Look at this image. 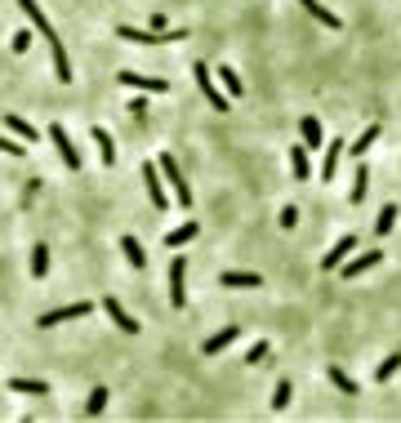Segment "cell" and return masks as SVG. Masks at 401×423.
Returning <instances> with one entry per match:
<instances>
[{"label":"cell","mask_w":401,"mask_h":423,"mask_svg":"<svg viewBox=\"0 0 401 423\" xmlns=\"http://www.w3.org/2000/svg\"><path fill=\"white\" fill-rule=\"evenodd\" d=\"M299 5H304V9H308V14H312V18L321 23V27H339V18H334V14L321 5V0H299Z\"/></svg>","instance_id":"484cf974"},{"label":"cell","mask_w":401,"mask_h":423,"mask_svg":"<svg viewBox=\"0 0 401 423\" xmlns=\"http://www.w3.org/2000/svg\"><path fill=\"white\" fill-rule=\"evenodd\" d=\"M90 134H94V143H98V161H103V165H116V147H112V134H107L103 125H90Z\"/></svg>","instance_id":"e0dca14e"},{"label":"cell","mask_w":401,"mask_h":423,"mask_svg":"<svg viewBox=\"0 0 401 423\" xmlns=\"http://www.w3.org/2000/svg\"><path fill=\"white\" fill-rule=\"evenodd\" d=\"M379 134H383V125H365V129L357 134V143L348 147V151H353V156H365V151H370V147L379 143Z\"/></svg>","instance_id":"44dd1931"},{"label":"cell","mask_w":401,"mask_h":423,"mask_svg":"<svg viewBox=\"0 0 401 423\" xmlns=\"http://www.w3.org/2000/svg\"><path fill=\"white\" fill-rule=\"evenodd\" d=\"M18 9L27 14V23L36 27V36H45V41H49V54H54V72H58V85H72V63H67V49H63V41H58V31L49 27V18L41 14V5H36V0H18Z\"/></svg>","instance_id":"6da1fadb"},{"label":"cell","mask_w":401,"mask_h":423,"mask_svg":"<svg viewBox=\"0 0 401 423\" xmlns=\"http://www.w3.org/2000/svg\"><path fill=\"white\" fill-rule=\"evenodd\" d=\"M31 277L36 281L49 277V245H31Z\"/></svg>","instance_id":"d4e9b609"},{"label":"cell","mask_w":401,"mask_h":423,"mask_svg":"<svg viewBox=\"0 0 401 423\" xmlns=\"http://www.w3.org/2000/svg\"><path fill=\"white\" fill-rule=\"evenodd\" d=\"M143 183H147V196H152L156 210L170 205V200H165V188H161V165H143Z\"/></svg>","instance_id":"8fae6325"},{"label":"cell","mask_w":401,"mask_h":423,"mask_svg":"<svg viewBox=\"0 0 401 423\" xmlns=\"http://www.w3.org/2000/svg\"><path fill=\"white\" fill-rule=\"evenodd\" d=\"M31 31H36V27H18V31L9 36V49H14V54H27V49H31Z\"/></svg>","instance_id":"4dcf8cb0"},{"label":"cell","mask_w":401,"mask_h":423,"mask_svg":"<svg viewBox=\"0 0 401 423\" xmlns=\"http://www.w3.org/2000/svg\"><path fill=\"white\" fill-rule=\"evenodd\" d=\"M192 80H196L200 98H205V103H210V112H228V94L219 90V85H214V72H210L205 63H196V67H192Z\"/></svg>","instance_id":"7a4b0ae2"},{"label":"cell","mask_w":401,"mask_h":423,"mask_svg":"<svg viewBox=\"0 0 401 423\" xmlns=\"http://www.w3.org/2000/svg\"><path fill=\"white\" fill-rule=\"evenodd\" d=\"M353 250H357V236H353V232H343L339 241L330 245V254H321V272H339V263H343Z\"/></svg>","instance_id":"8992f818"},{"label":"cell","mask_w":401,"mask_h":423,"mask_svg":"<svg viewBox=\"0 0 401 423\" xmlns=\"http://www.w3.org/2000/svg\"><path fill=\"white\" fill-rule=\"evenodd\" d=\"M277 223L286 227V232H290V227H299V210H294V205H286V210H281V218H277Z\"/></svg>","instance_id":"e575fe53"},{"label":"cell","mask_w":401,"mask_h":423,"mask_svg":"<svg viewBox=\"0 0 401 423\" xmlns=\"http://www.w3.org/2000/svg\"><path fill=\"white\" fill-rule=\"evenodd\" d=\"M90 312H94V303H67V308H54V312L41 316V330H54V326H63V321H80Z\"/></svg>","instance_id":"5b68a950"},{"label":"cell","mask_w":401,"mask_h":423,"mask_svg":"<svg viewBox=\"0 0 401 423\" xmlns=\"http://www.w3.org/2000/svg\"><path fill=\"white\" fill-rule=\"evenodd\" d=\"M299 129H304L308 151H312V147H326V129H321V121H316V116H304V121H299Z\"/></svg>","instance_id":"ac0fdd59"},{"label":"cell","mask_w":401,"mask_h":423,"mask_svg":"<svg viewBox=\"0 0 401 423\" xmlns=\"http://www.w3.org/2000/svg\"><path fill=\"white\" fill-rule=\"evenodd\" d=\"M214 76L223 80V94H228V98H241V94H245V85H241V76H237V67H219Z\"/></svg>","instance_id":"7402d4cb"},{"label":"cell","mask_w":401,"mask_h":423,"mask_svg":"<svg viewBox=\"0 0 401 423\" xmlns=\"http://www.w3.org/2000/svg\"><path fill=\"white\" fill-rule=\"evenodd\" d=\"M103 405H107V387H94L90 401H85V414H90V419H98V414H103Z\"/></svg>","instance_id":"1f68e13d"},{"label":"cell","mask_w":401,"mask_h":423,"mask_svg":"<svg viewBox=\"0 0 401 423\" xmlns=\"http://www.w3.org/2000/svg\"><path fill=\"white\" fill-rule=\"evenodd\" d=\"M326 375H330V383H334V387H339V392H343V397H357V379H353V375H343V365H330V370H326Z\"/></svg>","instance_id":"cb8c5ba5"},{"label":"cell","mask_w":401,"mask_h":423,"mask_svg":"<svg viewBox=\"0 0 401 423\" xmlns=\"http://www.w3.org/2000/svg\"><path fill=\"white\" fill-rule=\"evenodd\" d=\"M129 116H147V103H143V98H129Z\"/></svg>","instance_id":"8d00e7d4"},{"label":"cell","mask_w":401,"mask_h":423,"mask_svg":"<svg viewBox=\"0 0 401 423\" xmlns=\"http://www.w3.org/2000/svg\"><path fill=\"white\" fill-rule=\"evenodd\" d=\"M267 352H272V343H267V338H259V343L245 352V365H263V361H267Z\"/></svg>","instance_id":"836d02e7"},{"label":"cell","mask_w":401,"mask_h":423,"mask_svg":"<svg viewBox=\"0 0 401 423\" xmlns=\"http://www.w3.org/2000/svg\"><path fill=\"white\" fill-rule=\"evenodd\" d=\"M49 143H54V147H58V156H63V165H67V169H72V174H76V169H80V151L72 147V134H67V129H63L58 121H54V125H49Z\"/></svg>","instance_id":"277c9868"},{"label":"cell","mask_w":401,"mask_h":423,"mask_svg":"<svg viewBox=\"0 0 401 423\" xmlns=\"http://www.w3.org/2000/svg\"><path fill=\"white\" fill-rule=\"evenodd\" d=\"M241 338V326H228V330H219V334H210L205 343H200V352H205V357H219L223 348H232Z\"/></svg>","instance_id":"30bf717a"},{"label":"cell","mask_w":401,"mask_h":423,"mask_svg":"<svg viewBox=\"0 0 401 423\" xmlns=\"http://www.w3.org/2000/svg\"><path fill=\"white\" fill-rule=\"evenodd\" d=\"M219 285H223V290H259L263 277H259V272H223Z\"/></svg>","instance_id":"4fadbf2b"},{"label":"cell","mask_w":401,"mask_h":423,"mask_svg":"<svg viewBox=\"0 0 401 423\" xmlns=\"http://www.w3.org/2000/svg\"><path fill=\"white\" fill-rule=\"evenodd\" d=\"M397 214H401L397 205H383V210H379V218H375V236H388V232H392V223H397Z\"/></svg>","instance_id":"f546056e"},{"label":"cell","mask_w":401,"mask_h":423,"mask_svg":"<svg viewBox=\"0 0 401 423\" xmlns=\"http://www.w3.org/2000/svg\"><path fill=\"white\" fill-rule=\"evenodd\" d=\"M339 156H343V139H339V143H326V161H321V178H326V183L339 174Z\"/></svg>","instance_id":"ffe728a7"},{"label":"cell","mask_w":401,"mask_h":423,"mask_svg":"<svg viewBox=\"0 0 401 423\" xmlns=\"http://www.w3.org/2000/svg\"><path fill=\"white\" fill-rule=\"evenodd\" d=\"M9 392H23V397H45V392H49V383H45V379H23V375H18V379H9Z\"/></svg>","instance_id":"d6986e66"},{"label":"cell","mask_w":401,"mask_h":423,"mask_svg":"<svg viewBox=\"0 0 401 423\" xmlns=\"http://www.w3.org/2000/svg\"><path fill=\"white\" fill-rule=\"evenodd\" d=\"M116 80H121L125 90H139V94H165V90H170L161 76H139V72H121Z\"/></svg>","instance_id":"ba28073f"},{"label":"cell","mask_w":401,"mask_h":423,"mask_svg":"<svg viewBox=\"0 0 401 423\" xmlns=\"http://www.w3.org/2000/svg\"><path fill=\"white\" fill-rule=\"evenodd\" d=\"M290 174H294L299 183H308V178H312V161H308V143H304V147H290Z\"/></svg>","instance_id":"9a60e30c"},{"label":"cell","mask_w":401,"mask_h":423,"mask_svg":"<svg viewBox=\"0 0 401 423\" xmlns=\"http://www.w3.org/2000/svg\"><path fill=\"white\" fill-rule=\"evenodd\" d=\"M397 370H401V352H392V357H383V361H379V370H375V383H388V379L397 375Z\"/></svg>","instance_id":"f1b7e54d"},{"label":"cell","mask_w":401,"mask_h":423,"mask_svg":"<svg viewBox=\"0 0 401 423\" xmlns=\"http://www.w3.org/2000/svg\"><path fill=\"white\" fill-rule=\"evenodd\" d=\"M196 232H200V223H196V218H188V223H178L174 232H165V250H183V245H188Z\"/></svg>","instance_id":"5bb4252c"},{"label":"cell","mask_w":401,"mask_h":423,"mask_svg":"<svg viewBox=\"0 0 401 423\" xmlns=\"http://www.w3.org/2000/svg\"><path fill=\"white\" fill-rule=\"evenodd\" d=\"M365 183H370V169L357 165V174H353V192H348V200H353V205H361V200H365Z\"/></svg>","instance_id":"83f0119b"},{"label":"cell","mask_w":401,"mask_h":423,"mask_svg":"<svg viewBox=\"0 0 401 423\" xmlns=\"http://www.w3.org/2000/svg\"><path fill=\"white\" fill-rule=\"evenodd\" d=\"M0 151H5V156H23L27 147H23V143H14V139H0Z\"/></svg>","instance_id":"d590c367"},{"label":"cell","mask_w":401,"mask_h":423,"mask_svg":"<svg viewBox=\"0 0 401 423\" xmlns=\"http://www.w3.org/2000/svg\"><path fill=\"white\" fill-rule=\"evenodd\" d=\"M290 397H294L290 379H281V383H277V392H272V410H286V405H290Z\"/></svg>","instance_id":"d6a6232c"},{"label":"cell","mask_w":401,"mask_h":423,"mask_svg":"<svg viewBox=\"0 0 401 423\" xmlns=\"http://www.w3.org/2000/svg\"><path fill=\"white\" fill-rule=\"evenodd\" d=\"M188 303V263L174 259L170 263V308H183Z\"/></svg>","instance_id":"52a82bcc"},{"label":"cell","mask_w":401,"mask_h":423,"mask_svg":"<svg viewBox=\"0 0 401 423\" xmlns=\"http://www.w3.org/2000/svg\"><path fill=\"white\" fill-rule=\"evenodd\" d=\"M121 254L129 259V267H143L147 263V254H143V245L134 241V236H121Z\"/></svg>","instance_id":"4316f807"},{"label":"cell","mask_w":401,"mask_h":423,"mask_svg":"<svg viewBox=\"0 0 401 423\" xmlns=\"http://www.w3.org/2000/svg\"><path fill=\"white\" fill-rule=\"evenodd\" d=\"M156 165H161V174H165V183H170V188H174V200H178V205H192V188H188V178H183V169H178V161L170 156V151H165V156H161Z\"/></svg>","instance_id":"3957f363"},{"label":"cell","mask_w":401,"mask_h":423,"mask_svg":"<svg viewBox=\"0 0 401 423\" xmlns=\"http://www.w3.org/2000/svg\"><path fill=\"white\" fill-rule=\"evenodd\" d=\"M103 312L112 316V326H116V330H125V334H139V321H134V316H129V312H125L116 299H103Z\"/></svg>","instance_id":"7c38bea8"},{"label":"cell","mask_w":401,"mask_h":423,"mask_svg":"<svg viewBox=\"0 0 401 423\" xmlns=\"http://www.w3.org/2000/svg\"><path fill=\"white\" fill-rule=\"evenodd\" d=\"M383 259L379 250H370V254H357V259H343L339 263V272H343V281H353V277H361V272H370V267Z\"/></svg>","instance_id":"9c48e42d"},{"label":"cell","mask_w":401,"mask_h":423,"mask_svg":"<svg viewBox=\"0 0 401 423\" xmlns=\"http://www.w3.org/2000/svg\"><path fill=\"white\" fill-rule=\"evenodd\" d=\"M5 129H9V134H18L23 143H36V129H31V125L23 121L18 112H5Z\"/></svg>","instance_id":"603a6c76"},{"label":"cell","mask_w":401,"mask_h":423,"mask_svg":"<svg viewBox=\"0 0 401 423\" xmlns=\"http://www.w3.org/2000/svg\"><path fill=\"white\" fill-rule=\"evenodd\" d=\"M116 36H121V41H134V45H161V41H170V36H156V31H139V27H129V23L116 27Z\"/></svg>","instance_id":"2e32d148"}]
</instances>
